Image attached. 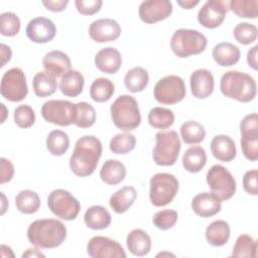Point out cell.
I'll list each match as a JSON object with an SVG mask.
<instances>
[{
	"instance_id": "6da1fadb",
	"label": "cell",
	"mask_w": 258,
	"mask_h": 258,
	"mask_svg": "<svg viewBox=\"0 0 258 258\" xmlns=\"http://www.w3.org/2000/svg\"><path fill=\"white\" fill-rule=\"evenodd\" d=\"M102 149L101 141L93 135L79 138L70 158L71 170L81 177L91 175L99 163Z\"/></svg>"
},
{
	"instance_id": "7402d4cb",
	"label": "cell",
	"mask_w": 258,
	"mask_h": 258,
	"mask_svg": "<svg viewBox=\"0 0 258 258\" xmlns=\"http://www.w3.org/2000/svg\"><path fill=\"white\" fill-rule=\"evenodd\" d=\"M211 151L215 158L220 161L229 162L236 157L237 149L234 140L224 134L216 135L211 141Z\"/></svg>"
},
{
	"instance_id": "4dcf8cb0",
	"label": "cell",
	"mask_w": 258,
	"mask_h": 258,
	"mask_svg": "<svg viewBox=\"0 0 258 258\" xmlns=\"http://www.w3.org/2000/svg\"><path fill=\"white\" fill-rule=\"evenodd\" d=\"M230 238V226L224 220L212 222L206 229V239L214 247L224 246Z\"/></svg>"
},
{
	"instance_id": "8992f818",
	"label": "cell",
	"mask_w": 258,
	"mask_h": 258,
	"mask_svg": "<svg viewBox=\"0 0 258 258\" xmlns=\"http://www.w3.org/2000/svg\"><path fill=\"white\" fill-rule=\"evenodd\" d=\"M156 143L152 151L154 162L160 166L173 165L181 147L178 134L174 130L159 131L155 134Z\"/></svg>"
},
{
	"instance_id": "8fae6325",
	"label": "cell",
	"mask_w": 258,
	"mask_h": 258,
	"mask_svg": "<svg viewBox=\"0 0 258 258\" xmlns=\"http://www.w3.org/2000/svg\"><path fill=\"white\" fill-rule=\"evenodd\" d=\"M77 104L66 100H48L41 107L42 118L51 124L70 126L75 123Z\"/></svg>"
},
{
	"instance_id": "2e32d148",
	"label": "cell",
	"mask_w": 258,
	"mask_h": 258,
	"mask_svg": "<svg viewBox=\"0 0 258 258\" xmlns=\"http://www.w3.org/2000/svg\"><path fill=\"white\" fill-rule=\"evenodd\" d=\"M172 13V4L168 0H147L143 1L138 8L140 19L152 24L166 19Z\"/></svg>"
},
{
	"instance_id": "e0dca14e",
	"label": "cell",
	"mask_w": 258,
	"mask_h": 258,
	"mask_svg": "<svg viewBox=\"0 0 258 258\" xmlns=\"http://www.w3.org/2000/svg\"><path fill=\"white\" fill-rule=\"evenodd\" d=\"M26 36L32 42L46 43L53 39L56 34L55 24L46 17H35L31 19L25 29Z\"/></svg>"
},
{
	"instance_id": "74e56055",
	"label": "cell",
	"mask_w": 258,
	"mask_h": 258,
	"mask_svg": "<svg viewBox=\"0 0 258 258\" xmlns=\"http://www.w3.org/2000/svg\"><path fill=\"white\" fill-rule=\"evenodd\" d=\"M180 136L186 144H199L205 139L206 130L201 123L190 120L180 126Z\"/></svg>"
},
{
	"instance_id": "ffe728a7",
	"label": "cell",
	"mask_w": 258,
	"mask_h": 258,
	"mask_svg": "<svg viewBox=\"0 0 258 258\" xmlns=\"http://www.w3.org/2000/svg\"><path fill=\"white\" fill-rule=\"evenodd\" d=\"M221 201L212 192H201L191 200L192 211L202 218L213 217L221 211Z\"/></svg>"
},
{
	"instance_id": "681fc988",
	"label": "cell",
	"mask_w": 258,
	"mask_h": 258,
	"mask_svg": "<svg viewBox=\"0 0 258 258\" xmlns=\"http://www.w3.org/2000/svg\"><path fill=\"white\" fill-rule=\"evenodd\" d=\"M1 173H0V183L3 184L7 181H10L14 175V166L10 160L1 157L0 158Z\"/></svg>"
},
{
	"instance_id": "83f0119b",
	"label": "cell",
	"mask_w": 258,
	"mask_h": 258,
	"mask_svg": "<svg viewBox=\"0 0 258 258\" xmlns=\"http://www.w3.org/2000/svg\"><path fill=\"white\" fill-rule=\"evenodd\" d=\"M137 191L133 186H123L116 190L110 198L109 204L112 210L117 214L125 213L135 202Z\"/></svg>"
},
{
	"instance_id": "d6986e66",
	"label": "cell",
	"mask_w": 258,
	"mask_h": 258,
	"mask_svg": "<svg viewBox=\"0 0 258 258\" xmlns=\"http://www.w3.org/2000/svg\"><path fill=\"white\" fill-rule=\"evenodd\" d=\"M190 91L197 99H206L214 91V77L207 69H199L191 73L189 78Z\"/></svg>"
},
{
	"instance_id": "b9f144b4",
	"label": "cell",
	"mask_w": 258,
	"mask_h": 258,
	"mask_svg": "<svg viewBox=\"0 0 258 258\" xmlns=\"http://www.w3.org/2000/svg\"><path fill=\"white\" fill-rule=\"evenodd\" d=\"M96 121V111L92 105L87 102L77 103V114L75 125L79 128H89Z\"/></svg>"
},
{
	"instance_id": "d4e9b609",
	"label": "cell",
	"mask_w": 258,
	"mask_h": 258,
	"mask_svg": "<svg viewBox=\"0 0 258 258\" xmlns=\"http://www.w3.org/2000/svg\"><path fill=\"white\" fill-rule=\"evenodd\" d=\"M126 245L131 254L142 257L150 252L151 239L145 231L141 229H134L127 235Z\"/></svg>"
},
{
	"instance_id": "4316f807",
	"label": "cell",
	"mask_w": 258,
	"mask_h": 258,
	"mask_svg": "<svg viewBox=\"0 0 258 258\" xmlns=\"http://www.w3.org/2000/svg\"><path fill=\"white\" fill-rule=\"evenodd\" d=\"M112 221L111 214L103 206H92L84 215V222L92 230H103L110 226Z\"/></svg>"
},
{
	"instance_id": "cb8c5ba5",
	"label": "cell",
	"mask_w": 258,
	"mask_h": 258,
	"mask_svg": "<svg viewBox=\"0 0 258 258\" xmlns=\"http://www.w3.org/2000/svg\"><path fill=\"white\" fill-rule=\"evenodd\" d=\"M212 55L214 60L221 67H231L236 64L240 59V49L231 42H220L213 48Z\"/></svg>"
},
{
	"instance_id": "8d00e7d4",
	"label": "cell",
	"mask_w": 258,
	"mask_h": 258,
	"mask_svg": "<svg viewBox=\"0 0 258 258\" xmlns=\"http://www.w3.org/2000/svg\"><path fill=\"white\" fill-rule=\"evenodd\" d=\"M174 113L163 107H154L148 113V123L156 129L169 128L174 123Z\"/></svg>"
},
{
	"instance_id": "9f6ffc18",
	"label": "cell",
	"mask_w": 258,
	"mask_h": 258,
	"mask_svg": "<svg viewBox=\"0 0 258 258\" xmlns=\"http://www.w3.org/2000/svg\"><path fill=\"white\" fill-rule=\"evenodd\" d=\"M1 202H2V207H1V215H4L6 210H7V207H8V203L6 201V197L3 192H1Z\"/></svg>"
},
{
	"instance_id": "5bb4252c",
	"label": "cell",
	"mask_w": 258,
	"mask_h": 258,
	"mask_svg": "<svg viewBox=\"0 0 258 258\" xmlns=\"http://www.w3.org/2000/svg\"><path fill=\"white\" fill-rule=\"evenodd\" d=\"M229 10L228 1L209 0L198 12V21L206 28L214 29L220 26Z\"/></svg>"
},
{
	"instance_id": "c3c4849f",
	"label": "cell",
	"mask_w": 258,
	"mask_h": 258,
	"mask_svg": "<svg viewBox=\"0 0 258 258\" xmlns=\"http://www.w3.org/2000/svg\"><path fill=\"white\" fill-rule=\"evenodd\" d=\"M257 175H258L257 169H251L246 171L243 176V188L247 194L251 196L258 195Z\"/></svg>"
},
{
	"instance_id": "ee69618b",
	"label": "cell",
	"mask_w": 258,
	"mask_h": 258,
	"mask_svg": "<svg viewBox=\"0 0 258 258\" xmlns=\"http://www.w3.org/2000/svg\"><path fill=\"white\" fill-rule=\"evenodd\" d=\"M20 30V19L13 12H3L0 15V32L4 36H14Z\"/></svg>"
},
{
	"instance_id": "30bf717a",
	"label": "cell",
	"mask_w": 258,
	"mask_h": 258,
	"mask_svg": "<svg viewBox=\"0 0 258 258\" xmlns=\"http://www.w3.org/2000/svg\"><path fill=\"white\" fill-rule=\"evenodd\" d=\"M186 89L184 81L175 75H169L160 79L154 86L153 96L163 105H173L184 99Z\"/></svg>"
},
{
	"instance_id": "836d02e7",
	"label": "cell",
	"mask_w": 258,
	"mask_h": 258,
	"mask_svg": "<svg viewBox=\"0 0 258 258\" xmlns=\"http://www.w3.org/2000/svg\"><path fill=\"white\" fill-rule=\"evenodd\" d=\"M149 82V76L145 69L141 67H135L129 70L124 77L125 87L132 93H138L143 91Z\"/></svg>"
},
{
	"instance_id": "f5cc1de1",
	"label": "cell",
	"mask_w": 258,
	"mask_h": 258,
	"mask_svg": "<svg viewBox=\"0 0 258 258\" xmlns=\"http://www.w3.org/2000/svg\"><path fill=\"white\" fill-rule=\"evenodd\" d=\"M0 56H1V67H4L12 56V51L10 47L4 43L0 44Z\"/></svg>"
},
{
	"instance_id": "f6af8a7d",
	"label": "cell",
	"mask_w": 258,
	"mask_h": 258,
	"mask_svg": "<svg viewBox=\"0 0 258 258\" xmlns=\"http://www.w3.org/2000/svg\"><path fill=\"white\" fill-rule=\"evenodd\" d=\"M177 212L174 210L166 209L156 212L152 217L153 225L160 230H169L177 222Z\"/></svg>"
},
{
	"instance_id": "52a82bcc",
	"label": "cell",
	"mask_w": 258,
	"mask_h": 258,
	"mask_svg": "<svg viewBox=\"0 0 258 258\" xmlns=\"http://www.w3.org/2000/svg\"><path fill=\"white\" fill-rule=\"evenodd\" d=\"M177 178L167 172H158L150 178L149 199L153 206L164 207L172 202L178 191Z\"/></svg>"
},
{
	"instance_id": "7c38bea8",
	"label": "cell",
	"mask_w": 258,
	"mask_h": 258,
	"mask_svg": "<svg viewBox=\"0 0 258 258\" xmlns=\"http://www.w3.org/2000/svg\"><path fill=\"white\" fill-rule=\"evenodd\" d=\"M0 92L4 99L10 102H20L28 94L26 77L19 68H12L6 71L2 77Z\"/></svg>"
},
{
	"instance_id": "816d5d0a",
	"label": "cell",
	"mask_w": 258,
	"mask_h": 258,
	"mask_svg": "<svg viewBox=\"0 0 258 258\" xmlns=\"http://www.w3.org/2000/svg\"><path fill=\"white\" fill-rule=\"evenodd\" d=\"M257 51H258V45H254L252 48H250L247 52V62L249 67H251L253 70H257Z\"/></svg>"
},
{
	"instance_id": "ba28073f",
	"label": "cell",
	"mask_w": 258,
	"mask_h": 258,
	"mask_svg": "<svg viewBox=\"0 0 258 258\" xmlns=\"http://www.w3.org/2000/svg\"><path fill=\"white\" fill-rule=\"evenodd\" d=\"M207 183L211 192L220 201L230 200L236 192V180L223 165L215 164L207 172Z\"/></svg>"
},
{
	"instance_id": "4fadbf2b",
	"label": "cell",
	"mask_w": 258,
	"mask_h": 258,
	"mask_svg": "<svg viewBox=\"0 0 258 258\" xmlns=\"http://www.w3.org/2000/svg\"><path fill=\"white\" fill-rule=\"evenodd\" d=\"M241 148L250 161L258 159V116L256 113L246 115L240 123Z\"/></svg>"
},
{
	"instance_id": "60d3db41",
	"label": "cell",
	"mask_w": 258,
	"mask_h": 258,
	"mask_svg": "<svg viewBox=\"0 0 258 258\" xmlns=\"http://www.w3.org/2000/svg\"><path fill=\"white\" fill-rule=\"evenodd\" d=\"M136 145V138L131 133H118L110 140V150L115 154H126L132 151Z\"/></svg>"
},
{
	"instance_id": "d590c367",
	"label": "cell",
	"mask_w": 258,
	"mask_h": 258,
	"mask_svg": "<svg viewBox=\"0 0 258 258\" xmlns=\"http://www.w3.org/2000/svg\"><path fill=\"white\" fill-rule=\"evenodd\" d=\"M115 92L114 84L107 78H98L90 87V97L98 103H104L111 99Z\"/></svg>"
},
{
	"instance_id": "277c9868",
	"label": "cell",
	"mask_w": 258,
	"mask_h": 258,
	"mask_svg": "<svg viewBox=\"0 0 258 258\" xmlns=\"http://www.w3.org/2000/svg\"><path fill=\"white\" fill-rule=\"evenodd\" d=\"M110 112L114 125L121 130H134L141 123L138 103L132 96H119L111 105Z\"/></svg>"
},
{
	"instance_id": "7a4b0ae2",
	"label": "cell",
	"mask_w": 258,
	"mask_h": 258,
	"mask_svg": "<svg viewBox=\"0 0 258 258\" xmlns=\"http://www.w3.org/2000/svg\"><path fill=\"white\" fill-rule=\"evenodd\" d=\"M67 238V228L56 219H39L32 222L27 229V239L40 249L56 248Z\"/></svg>"
},
{
	"instance_id": "f546056e",
	"label": "cell",
	"mask_w": 258,
	"mask_h": 258,
	"mask_svg": "<svg viewBox=\"0 0 258 258\" xmlns=\"http://www.w3.org/2000/svg\"><path fill=\"white\" fill-rule=\"evenodd\" d=\"M126 176L125 165L116 159H108L100 169L101 179L111 185H115L124 180Z\"/></svg>"
},
{
	"instance_id": "7bdbcfd3",
	"label": "cell",
	"mask_w": 258,
	"mask_h": 258,
	"mask_svg": "<svg viewBox=\"0 0 258 258\" xmlns=\"http://www.w3.org/2000/svg\"><path fill=\"white\" fill-rule=\"evenodd\" d=\"M234 38L241 44L247 45L257 39L258 30L256 25L249 22L238 23L233 30Z\"/></svg>"
},
{
	"instance_id": "9a60e30c",
	"label": "cell",
	"mask_w": 258,
	"mask_h": 258,
	"mask_svg": "<svg viewBox=\"0 0 258 258\" xmlns=\"http://www.w3.org/2000/svg\"><path fill=\"white\" fill-rule=\"evenodd\" d=\"M87 253L93 258H126L127 256L117 241L103 236H95L90 239Z\"/></svg>"
},
{
	"instance_id": "ab89813d",
	"label": "cell",
	"mask_w": 258,
	"mask_h": 258,
	"mask_svg": "<svg viewBox=\"0 0 258 258\" xmlns=\"http://www.w3.org/2000/svg\"><path fill=\"white\" fill-rule=\"evenodd\" d=\"M228 4L229 9L238 17L255 19L258 16L257 0H231Z\"/></svg>"
},
{
	"instance_id": "5b68a950",
	"label": "cell",
	"mask_w": 258,
	"mask_h": 258,
	"mask_svg": "<svg viewBox=\"0 0 258 258\" xmlns=\"http://www.w3.org/2000/svg\"><path fill=\"white\" fill-rule=\"evenodd\" d=\"M207 37L195 29L180 28L173 32L170 48L178 57H188L203 52L207 47Z\"/></svg>"
},
{
	"instance_id": "3957f363",
	"label": "cell",
	"mask_w": 258,
	"mask_h": 258,
	"mask_svg": "<svg viewBox=\"0 0 258 258\" xmlns=\"http://www.w3.org/2000/svg\"><path fill=\"white\" fill-rule=\"evenodd\" d=\"M220 90L230 99L248 103L256 97L257 85L255 80L246 73L228 71L221 77Z\"/></svg>"
},
{
	"instance_id": "d6a6232c",
	"label": "cell",
	"mask_w": 258,
	"mask_h": 258,
	"mask_svg": "<svg viewBox=\"0 0 258 258\" xmlns=\"http://www.w3.org/2000/svg\"><path fill=\"white\" fill-rule=\"evenodd\" d=\"M15 206L20 213L26 215L34 214L40 207V198L34 190L23 189L16 195Z\"/></svg>"
},
{
	"instance_id": "db71d44e",
	"label": "cell",
	"mask_w": 258,
	"mask_h": 258,
	"mask_svg": "<svg viewBox=\"0 0 258 258\" xmlns=\"http://www.w3.org/2000/svg\"><path fill=\"white\" fill-rule=\"evenodd\" d=\"M200 3L199 0L192 1V0H183V1H177V4L183 8V9H191L195 6H197Z\"/></svg>"
},
{
	"instance_id": "9c48e42d",
	"label": "cell",
	"mask_w": 258,
	"mask_h": 258,
	"mask_svg": "<svg viewBox=\"0 0 258 258\" xmlns=\"http://www.w3.org/2000/svg\"><path fill=\"white\" fill-rule=\"evenodd\" d=\"M47 207L53 215L64 221L75 220L81 210L80 202L63 188L50 191L47 197Z\"/></svg>"
},
{
	"instance_id": "11a10c76",
	"label": "cell",
	"mask_w": 258,
	"mask_h": 258,
	"mask_svg": "<svg viewBox=\"0 0 258 258\" xmlns=\"http://www.w3.org/2000/svg\"><path fill=\"white\" fill-rule=\"evenodd\" d=\"M22 257H44V254H42L35 248H28L26 252L22 254Z\"/></svg>"
},
{
	"instance_id": "603a6c76",
	"label": "cell",
	"mask_w": 258,
	"mask_h": 258,
	"mask_svg": "<svg viewBox=\"0 0 258 258\" xmlns=\"http://www.w3.org/2000/svg\"><path fill=\"white\" fill-rule=\"evenodd\" d=\"M42 66L46 72L57 78L71 70V59L61 50H51L43 56Z\"/></svg>"
},
{
	"instance_id": "bcb514c9",
	"label": "cell",
	"mask_w": 258,
	"mask_h": 258,
	"mask_svg": "<svg viewBox=\"0 0 258 258\" xmlns=\"http://www.w3.org/2000/svg\"><path fill=\"white\" fill-rule=\"evenodd\" d=\"M14 122L20 128H29L35 122V113L28 105H19L14 110Z\"/></svg>"
},
{
	"instance_id": "f1b7e54d",
	"label": "cell",
	"mask_w": 258,
	"mask_h": 258,
	"mask_svg": "<svg viewBox=\"0 0 258 258\" xmlns=\"http://www.w3.org/2000/svg\"><path fill=\"white\" fill-rule=\"evenodd\" d=\"M32 88L35 96L39 98L49 97L57 89L56 77L46 71L38 72L33 77Z\"/></svg>"
},
{
	"instance_id": "484cf974",
	"label": "cell",
	"mask_w": 258,
	"mask_h": 258,
	"mask_svg": "<svg viewBox=\"0 0 258 258\" xmlns=\"http://www.w3.org/2000/svg\"><path fill=\"white\" fill-rule=\"evenodd\" d=\"M84 84L85 79L83 74L77 70H70L61 76L59 90L64 96L75 98L83 92Z\"/></svg>"
},
{
	"instance_id": "7dc6e473",
	"label": "cell",
	"mask_w": 258,
	"mask_h": 258,
	"mask_svg": "<svg viewBox=\"0 0 258 258\" xmlns=\"http://www.w3.org/2000/svg\"><path fill=\"white\" fill-rule=\"evenodd\" d=\"M76 8L83 15H93L100 11L103 2L101 0H76Z\"/></svg>"
},
{
	"instance_id": "f35d334b",
	"label": "cell",
	"mask_w": 258,
	"mask_h": 258,
	"mask_svg": "<svg viewBox=\"0 0 258 258\" xmlns=\"http://www.w3.org/2000/svg\"><path fill=\"white\" fill-rule=\"evenodd\" d=\"M232 256L255 258L257 256V241L247 234L240 235L233 247Z\"/></svg>"
},
{
	"instance_id": "6f0895ef",
	"label": "cell",
	"mask_w": 258,
	"mask_h": 258,
	"mask_svg": "<svg viewBox=\"0 0 258 258\" xmlns=\"http://www.w3.org/2000/svg\"><path fill=\"white\" fill-rule=\"evenodd\" d=\"M1 105V109H2V118H1V123H4L5 121V118H6V108L4 106L3 103L0 104Z\"/></svg>"
},
{
	"instance_id": "1f68e13d",
	"label": "cell",
	"mask_w": 258,
	"mask_h": 258,
	"mask_svg": "<svg viewBox=\"0 0 258 258\" xmlns=\"http://www.w3.org/2000/svg\"><path fill=\"white\" fill-rule=\"evenodd\" d=\"M207 163V153L202 146H190L182 155L184 169L191 173L201 171Z\"/></svg>"
},
{
	"instance_id": "ac0fdd59",
	"label": "cell",
	"mask_w": 258,
	"mask_h": 258,
	"mask_svg": "<svg viewBox=\"0 0 258 258\" xmlns=\"http://www.w3.org/2000/svg\"><path fill=\"white\" fill-rule=\"evenodd\" d=\"M90 37L96 42L116 40L121 34V26L111 18H101L93 21L89 26Z\"/></svg>"
},
{
	"instance_id": "e575fe53",
	"label": "cell",
	"mask_w": 258,
	"mask_h": 258,
	"mask_svg": "<svg viewBox=\"0 0 258 258\" xmlns=\"http://www.w3.org/2000/svg\"><path fill=\"white\" fill-rule=\"evenodd\" d=\"M70 147L69 135L62 130H52L46 137V148L53 156H61Z\"/></svg>"
},
{
	"instance_id": "680465c9",
	"label": "cell",
	"mask_w": 258,
	"mask_h": 258,
	"mask_svg": "<svg viewBox=\"0 0 258 258\" xmlns=\"http://www.w3.org/2000/svg\"><path fill=\"white\" fill-rule=\"evenodd\" d=\"M159 256H172V257H174V255L173 254H171V253H166V252H164V253H159V254H157L156 255V257H159Z\"/></svg>"
},
{
	"instance_id": "44dd1931",
	"label": "cell",
	"mask_w": 258,
	"mask_h": 258,
	"mask_svg": "<svg viewBox=\"0 0 258 258\" xmlns=\"http://www.w3.org/2000/svg\"><path fill=\"white\" fill-rule=\"evenodd\" d=\"M122 64V56L118 49L108 46L99 50L95 55V66L105 74H115Z\"/></svg>"
},
{
	"instance_id": "f907efd6",
	"label": "cell",
	"mask_w": 258,
	"mask_h": 258,
	"mask_svg": "<svg viewBox=\"0 0 258 258\" xmlns=\"http://www.w3.org/2000/svg\"><path fill=\"white\" fill-rule=\"evenodd\" d=\"M42 5L49 11L60 12L63 11L69 4L68 0H43Z\"/></svg>"
}]
</instances>
